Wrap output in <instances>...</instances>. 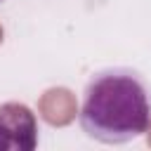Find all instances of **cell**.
<instances>
[{
	"instance_id": "cell-1",
	"label": "cell",
	"mask_w": 151,
	"mask_h": 151,
	"mask_svg": "<svg viewBox=\"0 0 151 151\" xmlns=\"http://www.w3.org/2000/svg\"><path fill=\"white\" fill-rule=\"evenodd\" d=\"M78 120L94 142L127 144L151 125L149 90L130 68H104L90 78Z\"/></svg>"
},
{
	"instance_id": "cell-2",
	"label": "cell",
	"mask_w": 151,
	"mask_h": 151,
	"mask_svg": "<svg viewBox=\"0 0 151 151\" xmlns=\"http://www.w3.org/2000/svg\"><path fill=\"white\" fill-rule=\"evenodd\" d=\"M38 146L35 113L19 101L0 104V151H33Z\"/></svg>"
},
{
	"instance_id": "cell-3",
	"label": "cell",
	"mask_w": 151,
	"mask_h": 151,
	"mask_svg": "<svg viewBox=\"0 0 151 151\" xmlns=\"http://www.w3.org/2000/svg\"><path fill=\"white\" fill-rule=\"evenodd\" d=\"M0 2H2V0H0Z\"/></svg>"
}]
</instances>
